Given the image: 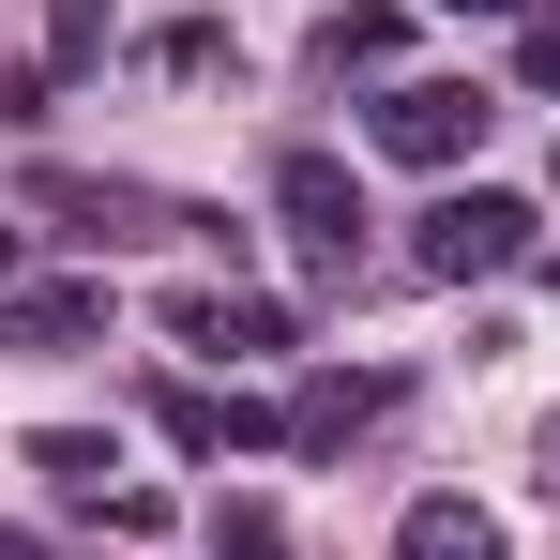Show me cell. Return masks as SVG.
<instances>
[{"mask_svg": "<svg viewBox=\"0 0 560 560\" xmlns=\"http://www.w3.org/2000/svg\"><path fill=\"white\" fill-rule=\"evenodd\" d=\"M31 212H61L77 243H197L212 212H183V197L152 183H92V167H31Z\"/></svg>", "mask_w": 560, "mask_h": 560, "instance_id": "6da1fadb", "label": "cell"}, {"mask_svg": "<svg viewBox=\"0 0 560 560\" xmlns=\"http://www.w3.org/2000/svg\"><path fill=\"white\" fill-rule=\"evenodd\" d=\"M409 258H424V273H440V288H469V273H515V258H530V197H500V183H469V197H440Z\"/></svg>", "mask_w": 560, "mask_h": 560, "instance_id": "7a4b0ae2", "label": "cell"}, {"mask_svg": "<svg viewBox=\"0 0 560 560\" xmlns=\"http://www.w3.org/2000/svg\"><path fill=\"white\" fill-rule=\"evenodd\" d=\"M485 121L500 106L469 92V77H409V92H378V152L394 167H455V152H485Z\"/></svg>", "mask_w": 560, "mask_h": 560, "instance_id": "3957f363", "label": "cell"}, {"mask_svg": "<svg viewBox=\"0 0 560 560\" xmlns=\"http://www.w3.org/2000/svg\"><path fill=\"white\" fill-rule=\"evenodd\" d=\"M273 197H288V228H303V258H318V273H349V258H364V183H349L334 152H288Z\"/></svg>", "mask_w": 560, "mask_h": 560, "instance_id": "277c9868", "label": "cell"}, {"mask_svg": "<svg viewBox=\"0 0 560 560\" xmlns=\"http://www.w3.org/2000/svg\"><path fill=\"white\" fill-rule=\"evenodd\" d=\"M167 334L212 349V364H258V349H288V303H258V288H167Z\"/></svg>", "mask_w": 560, "mask_h": 560, "instance_id": "5b68a950", "label": "cell"}, {"mask_svg": "<svg viewBox=\"0 0 560 560\" xmlns=\"http://www.w3.org/2000/svg\"><path fill=\"white\" fill-rule=\"evenodd\" d=\"M378 409H394V378H349V364H318L303 394H288V455H349Z\"/></svg>", "mask_w": 560, "mask_h": 560, "instance_id": "8992f818", "label": "cell"}, {"mask_svg": "<svg viewBox=\"0 0 560 560\" xmlns=\"http://www.w3.org/2000/svg\"><path fill=\"white\" fill-rule=\"evenodd\" d=\"M92 334H106V288H92V273L15 288V303H0V349H92Z\"/></svg>", "mask_w": 560, "mask_h": 560, "instance_id": "52a82bcc", "label": "cell"}, {"mask_svg": "<svg viewBox=\"0 0 560 560\" xmlns=\"http://www.w3.org/2000/svg\"><path fill=\"white\" fill-rule=\"evenodd\" d=\"M394 46H409V15H394V0H349V15H318V77H378Z\"/></svg>", "mask_w": 560, "mask_h": 560, "instance_id": "ba28073f", "label": "cell"}, {"mask_svg": "<svg viewBox=\"0 0 560 560\" xmlns=\"http://www.w3.org/2000/svg\"><path fill=\"white\" fill-rule=\"evenodd\" d=\"M31 469H46L61 500H92V515H106V469H121V440H92V424H46V440H31Z\"/></svg>", "mask_w": 560, "mask_h": 560, "instance_id": "9c48e42d", "label": "cell"}, {"mask_svg": "<svg viewBox=\"0 0 560 560\" xmlns=\"http://www.w3.org/2000/svg\"><path fill=\"white\" fill-rule=\"evenodd\" d=\"M394 560H500V530H485L469 500H409V530H394Z\"/></svg>", "mask_w": 560, "mask_h": 560, "instance_id": "30bf717a", "label": "cell"}, {"mask_svg": "<svg viewBox=\"0 0 560 560\" xmlns=\"http://www.w3.org/2000/svg\"><path fill=\"white\" fill-rule=\"evenodd\" d=\"M212 560H288V515L273 500H212Z\"/></svg>", "mask_w": 560, "mask_h": 560, "instance_id": "8fae6325", "label": "cell"}, {"mask_svg": "<svg viewBox=\"0 0 560 560\" xmlns=\"http://www.w3.org/2000/svg\"><path fill=\"white\" fill-rule=\"evenodd\" d=\"M106 31H121L106 0H46V61H106Z\"/></svg>", "mask_w": 560, "mask_h": 560, "instance_id": "7c38bea8", "label": "cell"}, {"mask_svg": "<svg viewBox=\"0 0 560 560\" xmlns=\"http://www.w3.org/2000/svg\"><path fill=\"white\" fill-rule=\"evenodd\" d=\"M152 61H167V77H212V61H228V31H212V15H183V31H152Z\"/></svg>", "mask_w": 560, "mask_h": 560, "instance_id": "4fadbf2b", "label": "cell"}, {"mask_svg": "<svg viewBox=\"0 0 560 560\" xmlns=\"http://www.w3.org/2000/svg\"><path fill=\"white\" fill-rule=\"evenodd\" d=\"M515 61H530V92H560V15H530V46H515Z\"/></svg>", "mask_w": 560, "mask_h": 560, "instance_id": "5bb4252c", "label": "cell"}, {"mask_svg": "<svg viewBox=\"0 0 560 560\" xmlns=\"http://www.w3.org/2000/svg\"><path fill=\"white\" fill-rule=\"evenodd\" d=\"M15 258H31V243H15V228H0V288H15Z\"/></svg>", "mask_w": 560, "mask_h": 560, "instance_id": "9a60e30c", "label": "cell"}, {"mask_svg": "<svg viewBox=\"0 0 560 560\" xmlns=\"http://www.w3.org/2000/svg\"><path fill=\"white\" fill-rule=\"evenodd\" d=\"M0 560H46V546H31V530H0Z\"/></svg>", "mask_w": 560, "mask_h": 560, "instance_id": "2e32d148", "label": "cell"}, {"mask_svg": "<svg viewBox=\"0 0 560 560\" xmlns=\"http://www.w3.org/2000/svg\"><path fill=\"white\" fill-rule=\"evenodd\" d=\"M440 15H500V0H440Z\"/></svg>", "mask_w": 560, "mask_h": 560, "instance_id": "e0dca14e", "label": "cell"}]
</instances>
